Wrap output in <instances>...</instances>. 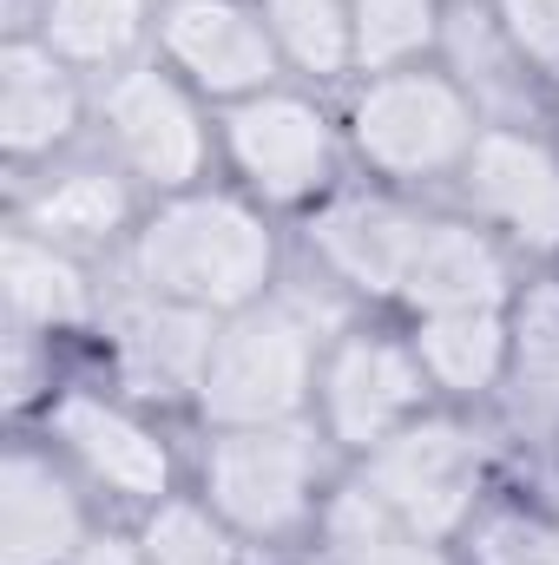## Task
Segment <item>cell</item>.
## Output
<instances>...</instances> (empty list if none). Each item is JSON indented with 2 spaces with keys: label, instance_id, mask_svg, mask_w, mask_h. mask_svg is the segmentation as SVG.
I'll return each mask as SVG.
<instances>
[{
  "label": "cell",
  "instance_id": "cell-1",
  "mask_svg": "<svg viewBox=\"0 0 559 565\" xmlns=\"http://www.w3.org/2000/svg\"><path fill=\"white\" fill-rule=\"evenodd\" d=\"M126 277L165 302L238 316L277 289V231L257 198L198 184V191L158 198L139 217L126 244Z\"/></svg>",
  "mask_w": 559,
  "mask_h": 565
},
{
  "label": "cell",
  "instance_id": "cell-2",
  "mask_svg": "<svg viewBox=\"0 0 559 565\" xmlns=\"http://www.w3.org/2000/svg\"><path fill=\"white\" fill-rule=\"evenodd\" d=\"M349 329V322H342ZM329 322L303 302L271 289L264 302L218 316V342L198 382V422L204 427H289L316 408V369L329 349Z\"/></svg>",
  "mask_w": 559,
  "mask_h": 565
},
{
  "label": "cell",
  "instance_id": "cell-3",
  "mask_svg": "<svg viewBox=\"0 0 559 565\" xmlns=\"http://www.w3.org/2000/svg\"><path fill=\"white\" fill-rule=\"evenodd\" d=\"M323 434L309 422L289 427H211L198 454V500L244 540L283 546L296 533H316V513L329 500L323 480Z\"/></svg>",
  "mask_w": 559,
  "mask_h": 565
},
{
  "label": "cell",
  "instance_id": "cell-4",
  "mask_svg": "<svg viewBox=\"0 0 559 565\" xmlns=\"http://www.w3.org/2000/svg\"><path fill=\"white\" fill-rule=\"evenodd\" d=\"M349 151L395 191L454 178L467 164L474 139L487 132V119L474 113V99L454 86V73L441 60L395 66V73H369L349 99Z\"/></svg>",
  "mask_w": 559,
  "mask_h": 565
},
{
  "label": "cell",
  "instance_id": "cell-5",
  "mask_svg": "<svg viewBox=\"0 0 559 565\" xmlns=\"http://www.w3.org/2000/svg\"><path fill=\"white\" fill-rule=\"evenodd\" d=\"M356 480L395 507L415 533L441 540V546H461V533L474 526V513L494 500L487 480H494V447L487 434L447 408H428L402 434H389L376 454L356 460Z\"/></svg>",
  "mask_w": 559,
  "mask_h": 565
},
{
  "label": "cell",
  "instance_id": "cell-6",
  "mask_svg": "<svg viewBox=\"0 0 559 565\" xmlns=\"http://www.w3.org/2000/svg\"><path fill=\"white\" fill-rule=\"evenodd\" d=\"M218 151L238 178L244 198L264 211H316L323 198L342 191V151L349 132L323 113V99L271 86L257 99L224 106L218 119Z\"/></svg>",
  "mask_w": 559,
  "mask_h": 565
},
{
  "label": "cell",
  "instance_id": "cell-7",
  "mask_svg": "<svg viewBox=\"0 0 559 565\" xmlns=\"http://www.w3.org/2000/svg\"><path fill=\"white\" fill-rule=\"evenodd\" d=\"M93 119H99L106 158L151 198H178L204 184L218 126H204V99L165 60H133L106 73L93 93Z\"/></svg>",
  "mask_w": 559,
  "mask_h": 565
},
{
  "label": "cell",
  "instance_id": "cell-8",
  "mask_svg": "<svg viewBox=\"0 0 559 565\" xmlns=\"http://www.w3.org/2000/svg\"><path fill=\"white\" fill-rule=\"evenodd\" d=\"M428 408H434V382H428L415 342L402 329L349 322V329L329 335L323 369H316V408H309V422H316V434L336 454L362 460V454H376L389 434H402Z\"/></svg>",
  "mask_w": 559,
  "mask_h": 565
},
{
  "label": "cell",
  "instance_id": "cell-9",
  "mask_svg": "<svg viewBox=\"0 0 559 565\" xmlns=\"http://www.w3.org/2000/svg\"><path fill=\"white\" fill-rule=\"evenodd\" d=\"M151 60H165L211 106L257 99L289 73L257 0H165L151 20Z\"/></svg>",
  "mask_w": 559,
  "mask_h": 565
},
{
  "label": "cell",
  "instance_id": "cell-10",
  "mask_svg": "<svg viewBox=\"0 0 559 565\" xmlns=\"http://www.w3.org/2000/svg\"><path fill=\"white\" fill-rule=\"evenodd\" d=\"M461 211L487 224L514 257L559 264V139L534 126H487L454 171Z\"/></svg>",
  "mask_w": 559,
  "mask_h": 565
},
{
  "label": "cell",
  "instance_id": "cell-11",
  "mask_svg": "<svg viewBox=\"0 0 559 565\" xmlns=\"http://www.w3.org/2000/svg\"><path fill=\"white\" fill-rule=\"evenodd\" d=\"M46 440L80 480L106 487L126 507H158L178 493L171 487V473H178L171 447L133 402H113L99 388H60L46 402Z\"/></svg>",
  "mask_w": 559,
  "mask_h": 565
},
{
  "label": "cell",
  "instance_id": "cell-12",
  "mask_svg": "<svg viewBox=\"0 0 559 565\" xmlns=\"http://www.w3.org/2000/svg\"><path fill=\"white\" fill-rule=\"evenodd\" d=\"M434 211L409 204L395 184H369V191H336L309 211V250L316 270L342 282V296L362 302H402L409 264L421 250Z\"/></svg>",
  "mask_w": 559,
  "mask_h": 565
},
{
  "label": "cell",
  "instance_id": "cell-13",
  "mask_svg": "<svg viewBox=\"0 0 559 565\" xmlns=\"http://www.w3.org/2000/svg\"><path fill=\"white\" fill-rule=\"evenodd\" d=\"M106 342H113V369L139 402H198L211 342H218V316L165 302L126 277L119 296H106L99 309Z\"/></svg>",
  "mask_w": 559,
  "mask_h": 565
},
{
  "label": "cell",
  "instance_id": "cell-14",
  "mask_svg": "<svg viewBox=\"0 0 559 565\" xmlns=\"http://www.w3.org/2000/svg\"><path fill=\"white\" fill-rule=\"evenodd\" d=\"M93 546L80 480L53 447L13 440L0 460V565H73Z\"/></svg>",
  "mask_w": 559,
  "mask_h": 565
},
{
  "label": "cell",
  "instance_id": "cell-15",
  "mask_svg": "<svg viewBox=\"0 0 559 565\" xmlns=\"http://www.w3.org/2000/svg\"><path fill=\"white\" fill-rule=\"evenodd\" d=\"M86 113L93 99L80 93V66H66L40 33H13L0 46V151L13 171L66 151Z\"/></svg>",
  "mask_w": 559,
  "mask_h": 565
},
{
  "label": "cell",
  "instance_id": "cell-16",
  "mask_svg": "<svg viewBox=\"0 0 559 565\" xmlns=\"http://www.w3.org/2000/svg\"><path fill=\"white\" fill-rule=\"evenodd\" d=\"M139 184L113 164V158H86V164H60L46 171L40 184L20 191L13 204V224L86 257V250H113V244H133L139 231Z\"/></svg>",
  "mask_w": 559,
  "mask_h": 565
},
{
  "label": "cell",
  "instance_id": "cell-17",
  "mask_svg": "<svg viewBox=\"0 0 559 565\" xmlns=\"http://www.w3.org/2000/svg\"><path fill=\"white\" fill-rule=\"evenodd\" d=\"M520 296L514 282V250L474 224L467 211L461 217H428L421 231V250L409 264L402 282V309L409 316H447V309H507Z\"/></svg>",
  "mask_w": 559,
  "mask_h": 565
},
{
  "label": "cell",
  "instance_id": "cell-18",
  "mask_svg": "<svg viewBox=\"0 0 559 565\" xmlns=\"http://www.w3.org/2000/svg\"><path fill=\"white\" fill-rule=\"evenodd\" d=\"M0 296H7V322L13 329H33V335H73V329H93L106 296L99 282L86 277V264L33 231H7L0 237Z\"/></svg>",
  "mask_w": 559,
  "mask_h": 565
},
{
  "label": "cell",
  "instance_id": "cell-19",
  "mask_svg": "<svg viewBox=\"0 0 559 565\" xmlns=\"http://www.w3.org/2000/svg\"><path fill=\"white\" fill-rule=\"evenodd\" d=\"M434 60L454 73V86L474 99V113H481L487 126H534V93H540V79H534V66L520 60V46L507 40V26L494 20L487 0H467V7L447 13Z\"/></svg>",
  "mask_w": 559,
  "mask_h": 565
},
{
  "label": "cell",
  "instance_id": "cell-20",
  "mask_svg": "<svg viewBox=\"0 0 559 565\" xmlns=\"http://www.w3.org/2000/svg\"><path fill=\"white\" fill-rule=\"evenodd\" d=\"M316 565H461V553L415 533L395 507H382L349 473L329 487V500L316 513Z\"/></svg>",
  "mask_w": 559,
  "mask_h": 565
},
{
  "label": "cell",
  "instance_id": "cell-21",
  "mask_svg": "<svg viewBox=\"0 0 559 565\" xmlns=\"http://www.w3.org/2000/svg\"><path fill=\"white\" fill-rule=\"evenodd\" d=\"M421 369L434 382V402H487L507 388V309H447V316H415L409 329Z\"/></svg>",
  "mask_w": 559,
  "mask_h": 565
},
{
  "label": "cell",
  "instance_id": "cell-22",
  "mask_svg": "<svg viewBox=\"0 0 559 565\" xmlns=\"http://www.w3.org/2000/svg\"><path fill=\"white\" fill-rule=\"evenodd\" d=\"M507 408L540 434H559V277L520 282L507 302Z\"/></svg>",
  "mask_w": 559,
  "mask_h": 565
},
{
  "label": "cell",
  "instance_id": "cell-23",
  "mask_svg": "<svg viewBox=\"0 0 559 565\" xmlns=\"http://www.w3.org/2000/svg\"><path fill=\"white\" fill-rule=\"evenodd\" d=\"M151 0H40V40L80 73H119L151 40Z\"/></svg>",
  "mask_w": 559,
  "mask_h": 565
},
{
  "label": "cell",
  "instance_id": "cell-24",
  "mask_svg": "<svg viewBox=\"0 0 559 565\" xmlns=\"http://www.w3.org/2000/svg\"><path fill=\"white\" fill-rule=\"evenodd\" d=\"M264 26L277 40L283 66L303 79H342L356 73V20L349 0H257Z\"/></svg>",
  "mask_w": 559,
  "mask_h": 565
},
{
  "label": "cell",
  "instance_id": "cell-25",
  "mask_svg": "<svg viewBox=\"0 0 559 565\" xmlns=\"http://www.w3.org/2000/svg\"><path fill=\"white\" fill-rule=\"evenodd\" d=\"M356 20V73H395L441 53L447 0H349Z\"/></svg>",
  "mask_w": 559,
  "mask_h": 565
},
{
  "label": "cell",
  "instance_id": "cell-26",
  "mask_svg": "<svg viewBox=\"0 0 559 565\" xmlns=\"http://www.w3.org/2000/svg\"><path fill=\"white\" fill-rule=\"evenodd\" d=\"M139 546L151 565H244V540L198 493H171V500L145 507Z\"/></svg>",
  "mask_w": 559,
  "mask_h": 565
},
{
  "label": "cell",
  "instance_id": "cell-27",
  "mask_svg": "<svg viewBox=\"0 0 559 565\" xmlns=\"http://www.w3.org/2000/svg\"><path fill=\"white\" fill-rule=\"evenodd\" d=\"M461 565H559V520L540 507L487 500L461 533Z\"/></svg>",
  "mask_w": 559,
  "mask_h": 565
},
{
  "label": "cell",
  "instance_id": "cell-28",
  "mask_svg": "<svg viewBox=\"0 0 559 565\" xmlns=\"http://www.w3.org/2000/svg\"><path fill=\"white\" fill-rule=\"evenodd\" d=\"M487 7L520 46V60L534 66V79L559 93V0H487Z\"/></svg>",
  "mask_w": 559,
  "mask_h": 565
},
{
  "label": "cell",
  "instance_id": "cell-29",
  "mask_svg": "<svg viewBox=\"0 0 559 565\" xmlns=\"http://www.w3.org/2000/svg\"><path fill=\"white\" fill-rule=\"evenodd\" d=\"M46 402H53V342L7 322V408L27 415Z\"/></svg>",
  "mask_w": 559,
  "mask_h": 565
},
{
  "label": "cell",
  "instance_id": "cell-30",
  "mask_svg": "<svg viewBox=\"0 0 559 565\" xmlns=\"http://www.w3.org/2000/svg\"><path fill=\"white\" fill-rule=\"evenodd\" d=\"M73 565H151V559H145L139 533H133V540H126V533H93V546Z\"/></svg>",
  "mask_w": 559,
  "mask_h": 565
},
{
  "label": "cell",
  "instance_id": "cell-31",
  "mask_svg": "<svg viewBox=\"0 0 559 565\" xmlns=\"http://www.w3.org/2000/svg\"><path fill=\"white\" fill-rule=\"evenodd\" d=\"M461 7H467V0H461Z\"/></svg>",
  "mask_w": 559,
  "mask_h": 565
},
{
  "label": "cell",
  "instance_id": "cell-32",
  "mask_svg": "<svg viewBox=\"0 0 559 565\" xmlns=\"http://www.w3.org/2000/svg\"><path fill=\"white\" fill-rule=\"evenodd\" d=\"M553 139H559V132H553Z\"/></svg>",
  "mask_w": 559,
  "mask_h": 565
}]
</instances>
